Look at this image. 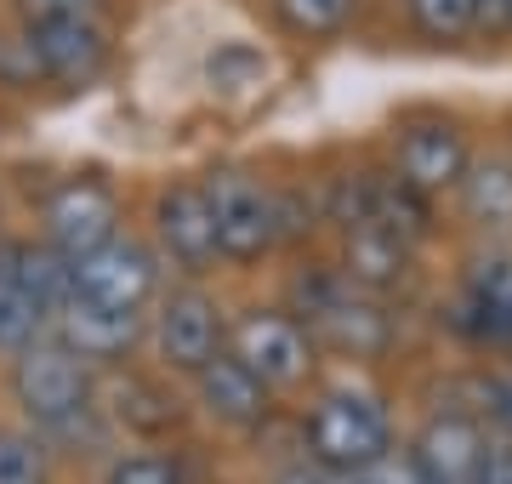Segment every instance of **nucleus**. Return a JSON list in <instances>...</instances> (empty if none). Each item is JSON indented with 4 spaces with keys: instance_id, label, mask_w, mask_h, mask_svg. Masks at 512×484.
<instances>
[{
    "instance_id": "5",
    "label": "nucleus",
    "mask_w": 512,
    "mask_h": 484,
    "mask_svg": "<svg viewBox=\"0 0 512 484\" xmlns=\"http://www.w3.org/2000/svg\"><path fill=\"white\" fill-rule=\"evenodd\" d=\"M228 354L274 393L302 388L319 365V348H313V336L302 331V319L291 308H245L228 331Z\"/></svg>"
},
{
    "instance_id": "1",
    "label": "nucleus",
    "mask_w": 512,
    "mask_h": 484,
    "mask_svg": "<svg viewBox=\"0 0 512 484\" xmlns=\"http://www.w3.org/2000/svg\"><path fill=\"white\" fill-rule=\"evenodd\" d=\"M296 319L302 331L313 336L319 354L336 359H382L393 348V314H387L382 297H370L359 285H348L336 268H319V274H302L296 280Z\"/></svg>"
},
{
    "instance_id": "26",
    "label": "nucleus",
    "mask_w": 512,
    "mask_h": 484,
    "mask_svg": "<svg viewBox=\"0 0 512 484\" xmlns=\"http://www.w3.org/2000/svg\"><path fill=\"white\" fill-rule=\"evenodd\" d=\"M484 422H495L512 439V371L484 376Z\"/></svg>"
},
{
    "instance_id": "16",
    "label": "nucleus",
    "mask_w": 512,
    "mask_h": 484,
    "mask_svg": "<svg viewBox=\"0 0 512 484\" xmlns=\"http://www.w3.org/2000/svg\"><path fill=\"white\" fill-rule=\"evenodd\" d=\"M348 285L370 291V297H387L410 280V240H399L393 228L382 223H348L342 228V268H336Z\"/></svg>"
},
{
    "instance_id": "29",
    "label": "nucleus",
    "mask_w": 512,
    "mask_h": 484,
    "mask_svg": "<svg viewBox=\"0 0 512 484\" xmlns=\"http://www.w3.org/2000/svg\"><path fill=\"white\" fill-rule=\"evenodd\" d=\"M478 29H512V0H478Z\"/></svg>"
},
{
    "instance_id": "7",
    "label": "nucleus",
    "mask_w": 512,
    "mask_h": 484,
    "mask_svg": "<svg viewBox=\"0 0 512 484\" xmlns=\"http://www.w3.org/2000/svg\"><path fill=\"white\" fill-rule=\"evenodd\" d=\"M40 223H46V245H52L63 262H80L103 251V245L120 234V200L114 188L86 171V177H63V183L46 194L40 205Z\"/></svg>"
},
{
    "instance_id": "28",
    "label": "nucleus",
    "mask_w": 512,
    "mask_h": 484,
    "mask_svg": "<svg viewBox=\"0 0 512 484\" xmlns=\"http://www.w3.org/2000/svg\"><path fill=\"white\" fill-rule=\"evenodd\" d=\"M478 484H512V439H507V433H495V439H490Z\"/></svg>"
},
{
    "instance_id": "8",
    "label": "nucleus",
    "mask_w": 512,
    "mask_h": 484,
    "mask_svg": "<svg viewBox=\"0 0 512 484\" xmlns=\"http://www.w3.org/2000/svg\"><path fill=\"white\" fill-rule=\"evenodd\" d=\"M154 354H160L165 371L177 376H200L205 365L217 354H228V319H222V308L205 291H171V297L160 302V314H154Z\"/></svg>"
},
{
    "instance_id": "25",
    "label": "nucleus",
    "mask_w": 512,
    "mask_h": 484,
    "mask_svg": "<svg viewBox=\"0 0 512 484\" xmlns=\"http://www.w3.org/2000/svg\"><path fill=\"white\" fill-rule=\"evenodd\" d=\"M359 484H427L421 479V467H416V456H410V445H393L382 456V462H370L365 473H359Z\"/></svg>"
},
{
    "instance_id": "24",
    "label": "nucleus",
    "mask_w": 512,
    "mask_h": 484,
    "mask_svg": "<svg viewBox=\"0 0 512 484\" xmlns=\"http://www.w3.org/2000/svg\"><path fill=\"white\" fill-rule=\"evenodd\" d=\"M103 0H18V18L23 29H40V23H80V18H97Z\"/></svg>"
},
{
    "instance_id": "2",
    "label": "nucleus",
    "mask_w": 512,
    "mask_h": 484,
    "mask_svg": "<svg viewBox=\"0 0 512 484\" xmlns=\"http://www.w3.org/2000/svg\"><path fill=\"white\" fill-rule=\"evenodd\" d=\"M302 445H308V462H319V467L365 473L370 462H382L393 450V416H387V405L370 388L336 382L302 416Z\"/></svg>"
},
{
    "instance_id": "30",
    "label": "nucleus",
    "mask_w": 512,
    "mask_h": 484,
    "mask_svg": "<svg viewBox=\"0 0 512 484\" xmlns=\"http://www.w3.org/2000/svg\"><path fill=\"white\" fill-rule=\"evenodd\" d=\"M473 484H478V479H473Z\"/></svg>"
},
{
    "instance_id": "27",
    "label": "nucleus",
    "mask_w": 512,
    "mask_h": 484,
    "mask_svg": "<svg viewBox=\"0 0 512 484\" xmlns=\"http://www.w3.org/2000/svg\"><path fill=\"white\" fill-rule=\"evenodd\" d=\"M274 484H359V473H336V467H319V462H291L274 473Z\"/></svg>"
},
{
    "instance_id": "10",
    "label": "nucleus",
    "mask_w": 512,
    "mask_h": 484,
    "mask_svg": "<svg viewBox=\"0 0 512 484\" xmlns=\"http://www.w3.org/2000/svg\"><path fill=\"white\" fill-rule=\"evenodd\" d=\"M450 319L473 348L512 354V251H478L467 262Z\"/></svg>"
},
{
    "instance_id": "17",
    "label": "nucleus",
    "mask_w": 512,
    "mask_h": 484,
    "mask_svg": "<svg viewBox=\"0 0 512 484\" xmlns=\"http://www.w3.org/2000/svg\"><path fill=\"white\" fill-rule=\"evenodd\" d=\"M461 217L484 240H512V160H478L461 177Z\"/></svg>"
},
{
    "instance_id": "6",
    "label": "nucleus",
    "mask_w": 512,
    "mask_h": 484,
    "mask_svg": "<svg viewBox=\"0 0 512 484\" xmlns=\"http://www.w3.org/2000/svg\"><path fill=\"white\" fill-rule=\"evenodd\" d=\"M467 166H473L467 131L456 120H444V114H410L393 131V177L421 200H439V194L461 188Z\"/></svg>"
},
{
    "instance_id": "9",
    "label": "nucleus",
    "mask_w": 512,
    "mask_h": 484,
    "mask_svg": "<svg viewBox=\"0 0 512 484\" xmlns=\"http://www.w3.org/2000/svg\"><path fill=\"white\" fill-rule=\"evenodd\" d=\"M69 268H74V297L103 302V308L143 314L148 302L160 297V257L143 240H126V234H114L103 251L69 262Z\"/></svg>"
},
{
    "instance_id": "15",
    "label": "nucleus",
    "mask_w": 512,
    "mask_h": 484,
    "mask_svg": "<svg viewBox=\"0 0 512 484\" xmlns=\"http://www.w3.org/2000/svg\"><path fill=\"white\" fill-rule=\"evenodd\" d=\"M194 393H200L205 416L217 422V428H234V433H256L268 416H274V388L268 382H256L234 354H217L194 376Z\"/></svg>"
},
{
    "instance_id": "11",
    "label": "nucleus",
    "mask_w": 512,
    "mask_h": 484,
    "mask_svg": "<svg viewBox=\"0 0 512 484\" xmlns=\"http://www.w3.org/2000/svg\"><path fill=\"white\" fill-rule=\"evenodd\" d=\"M484 450H490V422L456 405H439L410 439V456L427 484H473L484 473Z\"/></svg>"
},
{
    "instance_id": "4",
    "label": "nucleus",
    "mask_w": 512,
    "mask_h": 484,
    "mask_svg": "<svg viewBox=\"0 0 512 484\" xmlns=\"http://www.w3.org/2000/svg\"><path fill=\"white\" fill-rule=\"evenodd\" d=\"M205 194H211V217H217V251L228 262H256L279 240H291L285 234V194H274L251 171H211Z\"/></svg>"
},
{
    "instance_id": "14",
    "label": "nucleus",
    "mask_w": 512,
    "mask_h": 484,
    "mask_svg": "<svg viewBox=\"0 0 512 484\" xmlns=\"http://www.w3.org/2000/svg\"><path fill=\"white\" fill-rule=\"evenodd\" d=\"M143 314H126V308H103V302H86V297H69L57 308L52 331L69 354H80L86 365H120V359L143 342Z\"/></svg>"
},
{
    "instance_id": "13",
    "label": "nucleus",
    "mask_w": 512,
    "mask_h": 484,
    "mask_svg": "<svg viewBox=\"0 0 512 484\" xmlns=\"http://www.w3.org/2000/svg\"><path fill=\"white\" fill-rule=\"evenodd\" d=\"M154 234H160V251L183 274H205L217 268V217H211V194L205 183H171L160 188L154 200Z\"/></svg>"
},
{
    "instance_id": "18",
    "label": "nucleus",
    "mask_w": 512,
    "mask_h": 484,
    "mask_svg": "<svg viewBox=\"0 0 512 484\" xmlns=\"http://www.w3.org/2000/svg\"><path fill=\"white\" fill-rule=\"evenodd\" d=\"M52 331V319L40 314V302L23 291L18 268H12V240L0 245V354L18 359L29 342H40V336Z\"/></svg>"
},
{
    "instance_id": "19",
    "label": "nucleus",
    "mask_w": 512,
    "mask_h": 484,
    "mask_svg": "<svg viewBox=\"0 0 512 484\" xmlns=\"http://www.w3.org/2000/svg\"><path fill=\"white\" fill-rule=\"evenodd\" d=\"M404 18L433 46H461L478 29V0H404Z\"/></svg>"
},
{
    "instance_id": "12",
    "label": "nucleus",
    "mask_w": 512,
    "mask_h": 484,
    "mask_svg": "<svg viewBox=\"0 0 512 484\" xmlns=\"http://www.w3.org/2000/svg\"><path fill=\"white\" fill-rule=\"evenodd\" d=\"M23 46L35 57V75L63 86V92H80V86H92V80L109 69V29L97 18L23 29Z\"/></svg>"
},
{
    "instance_id": "21",
    "label": "nucleus",
    "mask_w": 512,
    "mask_h": 484,
    "mask_svg": "<svg viewBox=\"0 0 512 484\" xmlns=\"http://www.w3.org/2000/svg\"><path fill=\"white\" fill-rule=\"evenodd\" d=\"M279 23L291 35H308V40H330L348 29V18L359 12V0H274Z\"/></svg>"
},
{
    "instance_id": "22",
    "label": "nucleus",
    "mask_w": 512,
    "mask_h": 484,
    "mask_svg": "<svg viewBox=\"0 0 512 484\" xmlns=\"http://www.w3.org/2000/svg\"><path fill=\"white\" fill-rule=\"evenodd\" d=\"M0 484H52V456L40 433H0Z\"/></svg>"
},
{
    "instance_id": "3",
    "label": "nucleus",
    "mask_w": 512,
    "mask_h": 484,
    "mask_svg": "<svg viewBox=\"0 0 512 484\" xmlns=\"http://www.w3.org/2000/svg\"><path fill=\"white\" fill-rule=\"evenodd\" d=\"M12 399L35 433H74L97 410V376L57 336H40L12 359Z\"/></svg>"
},
{
    "instance_id": "20",
    "label": "nucleus",
    "mask_w": 512,
    "mask_h": 484,
    "mask_svg": "<svg viewBox=\"0 0 512 484\" xmlns=\"http://www.w3.org/2000/svg\"><path fill=\"white\" fill-rule=\"evenodd\" d=\"M205 80H211V92H256L262 80H268V57L256 52L251 40H222L217 52L205 57Z\"/></svg>"
},
{
    "instance_id": "23",
    "label": "nucleus",
    "mask_w": 512,
    "mask_h": 484,
    "mask_svg": "<svg viewBox=\"0 0 512 484\" xmlns=\"http://www.w3.org/2000/svg\"><path fill=\"white\" fill-rule=\"evenodd\" d=\"M103 484H188V479H183V467L171 456H160V450H131V456H120L109 467Z\"/></svg>"
}]
</instances>
